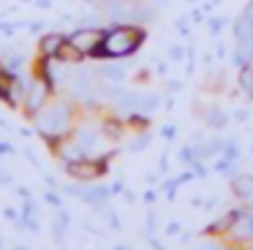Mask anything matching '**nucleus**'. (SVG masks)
<instances>
[{
    "mask_svg": "<svg viewBox=\"0 0 253 250\" xmlns=\"http://www.w3.org/2000/svg\"><path fill=\"white\" fill-rule=\"evenodd\" d=\"M68 174H71V177H77L79 182H90V179H95L98 177L101 171H104L106 168V163L101 161V163H95V161H74V163H68Z\"/></svg>",
    "mask_w": 253,
    "mask_h": 250,
    "instance_id": "20e7f679",
    "label": "nucleus"
},
{
    "mask_svg": "<svg viewBox=\"0 0 253 250\" xmlns=\"http://www.w3.org/2000/svg\"><path fill=\"white\" fill-rule=\"evenodd\" d=\"M144 41L142 27H112L104 33V41L93 49V57H128Z\"/></svg>",
    "mask_w": 253,
    "mask_h": 250,
    "instance_id": "f257e3e1",
    "label": "nucleus"
},
{
    "mask_svg": "<svg viewBox=\"0 0 253 250\" xmlns=\"http://www.w3.org/2000/svg\"><path fill=\"white\" fill-rule=\"evenodd\" d=\"M182 54H185V52H182V49H180V46H171V57H174V60H180V57H182Z\"/></svg>",
    "mask_w": 253,
    "mask_h": 250,
    "instance_id": "dca6fc26",
    "label": "nucleus"
},
{
    "mask_svg": "<svg viewBox=\"0 0 253 250\" xmlns=\"http://www.w3.org/2000/svg\"><path fill=\"white\" fill-rule=\"evenodd\" d=\"M147 144H150V136H147V133H142V136H136V139H133L131 144H128V150H131V152H139V150H144Z\"/></svg>",
    "mask_w": 253,
    "mask_h": 250,
    "instance_id": "2eb2a0df",
    "label": "nucleus"
},
{
    "mask_svg": "<svg viewBox=\"0 0 253 250\" xmlns=\"http://www.w3.org/2000/svg\"><path fill=\"white\" fill-rule=\"evenodd\" d=\"M68 123H71V112H68L66 103H55V106H49L41 117H36V125H39V130L44 133L46 144H57V136L68 128Z\"/></svg>",
    "mask_w": 253,
    "mask_h": 250,
    "instance_id": "f03ea898",
    "label": "nucleus"
},
{
    "mask_svg": "<svg viewBox=\"0 0 253 250\" xmlns=\"http://www.w3.org/2000/svg\"><path fill=\"white\" fill-rule=\"evenodd\" d=\"M101 74H104L109 82H120L123 76H126V65H109V68H104Z\"/></svg>",
    "mask_w": 253,
    "mask_h": 250,
    "instance_id": "ddd939ff",
    "label": "nucleus"
},
{
    "mask_svg": "<svg viewBox=\"0 0 253 250\" xmlns=\"http://www.w3.org/2000/svg\"><path fill=\"white\" fill-rule=\"evenodd\" d=\"M231 188H234V193L240 196L242 201H251L253 204V177H245V174H242V177H237L234 182H231Z\"/></svg>",
    "mask_w": 253,
    "mask_h": 250,
    "instance_id": "9d476101",
    "label": "nucleus"
},
{
    "mask_svg": "<svg viewBox=\"0 0 253 250\" xmlns=\"http://www.w3.org/2000/svg\"><path fill=\"white\" fill-rule=\"evenodd\" d=\"M234 237L237 239H251L253 237V212H242L234 217Z\"/></svg>",
    "mask_w": 253,
    "mask_h": 250,
    "instance_id": "6e6552de",
    "label": "nucleus"
},
{
    "mask_svg": "<svg viewBox=\"0 0 253 250\" xmlns=\"http://www.w3.org/2000/svg\"><path fill=\"white\" fill-rule=\"evenodd\" d=\"M77 141L82 144L84 155H95V152L104 150V139H101V133H95V130H90V128L79 130V139Z\"/></svg>",
    "mask_w": 253,
    "mask_h": 250,
    "instance_id": "0eeeda50",
    "label": "nucleus"
},
{
    "mask_svg": "<svg viewBox=\"0 0 253 250\" xmlns=\"http://www.w3.org/2000/svg\"><path fill=\"white\" fill-rule=\"evenodd\" d=\"M63 46H66V36H44L41 38V54L44 57H57V54L63 52Z\"/></svg>",
    "mask_w": 253,
    "mask_h": 250,
    "instance_id": "1a4fd4ad",
    "label": "nucleus"
},
{
    "mask_svg": "<svg viewBox=\"0 0 253 250\" xmlns=\"http://www.w3.org/2000/svg\"><path fill=\"white\" fill-rule=\"evenodd\" d=\"M66 41H68V46L79 49L82 54H90L101 41H104V33H98V30H74L71 36H66Z\"/></svg>",
    "mask_w": 253,
    "mask_h": 250,
    "instance_id": "7ed1b4c3",
    "label": "nucleus"
},
{
    "mask_svg": "<svg viewBox=\"0 0 253 250\" xmlns=\"http://www.w3.org/2000/svg\"><path fill=\"white\" fill-rule=\"evenodd\" d=\"M234 38L237 41H251L253 38V5H248L234 22Z\"/></svg>",
    "mask_w": 253,
    "mask_h": 250,
    "instance_id": "423d86ee",
    "label": "nucleus"
},
{
    "mask_svg": "<svg viewBox=\"0 0 253 250\" xmlns=\"http://www.w3.org/2000/svg\"><path fill=\"white\" fill-rule=\"evenodd\" d=\"M161 103V98L158 95H142V103H139V112H144V114H150V112H155V106Z\"/></svg>",
    "mask_w": 253,
    "mask_h": 250,
    "instance_id": "4468645a",
    "label": "nucleus"
},
{
    "mask_svg": "<svg viewBox=\"0 0 253 250\" xmlns=\"http://www.w3.org/2000/svg\"><path fill=\"white\" fill-rule=\"evenodd\" d=\"M226 112L223 109H218V106H210L207 109V125H212V128H223L226 125Z\"/></svg>",
    "mask_w": 253,
    "mask_h": 250,
    "instance_id": "9b49d317",
    "label": "nucleus"
},
{
    "mask_svg": "<svg viewBox=\"0 0 253 250\" xmlns=\"http://www.w3.org/2000/svg\"><path fill=\"white\" fill-rule=\"evenodd\" d=\"M240 87L253 98V68L251 65H242V74H240Z\"/></svg>",
    "mask_w": 253,
    "mask_h": 250,
    "instance_id": "f8f14e48",
    "label": "nucleus"
},
{
    "mask_svg": "<svg viewBox=\"0 0 253 250\" xmlns=\"http://www.w3.org/2000/svg\"><path fill=\"white\" fill-rule=\"evenodd\" d=\"M52 87L46 84L44 79H36V82H30V87H25V106H28V112H39L41 109V103L46 101V92H49Z\"/></svg>",
    "mask_w": 253,
    "mask_h": 250,
    "instance_id": "39448f33",
    "label": "nucleus"
}]
</instances>
